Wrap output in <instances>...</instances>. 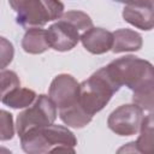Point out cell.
<instances>
[{
    "instance_id": "1",
    "label": "cell",
    "mask_w": 154,
    "mask_h": 154,
    "mask_svg": "<svg viewBox=\"0 0 154 154\" xmlns=\"http://www.w3.org/2000/svg\"><path fill=\"white\" fill-rule=\"evenodd\" d=\"M111 82L120 89L125 85L132 90V101L143 111H153L154 70L152 63L135 55H125L103 66Z\"/></svg>"
},
{
    "instance_id": "2",
    "label": "cell",
    "mask_w": 154,
    "mask_h": 154,
    "mask_svg": "<svg viewBox=\"0 0 154 154\" xmlns=\"http://www.w3.org/2000/svg\"><path fill=\"white\" fill-rule=\"evenodd\" d=\"M22 149L28 154H45L49 152L75 153L77 138L66 126L49 124L24 132L20 137Z\"/></svg>"
},
{
    "instance_id": "3",
    "label": "cell",
    "mask_w": 154,
    "mask_h": 154,
    "mask_svg": "<svg viewBox=\"0 0 154 154\" xmlns=\"http://www.w3.org/2000/svg\"><path fill=\"white\" fill-rule=\"evenodd\" d=\"M119 89L107 77L103 67L95 71L88 79L79 83L78 105L89 116L100 112Z\"/></svg>"
},
{
    "instance_id": "4",
    "label": "cell",
    "mask_w": 154,
    "mask_h": 154,
    "mask_svg": "<svg viewBox=\"0 0 154 154\" xmlns=\"http://www.w3.org/2000/svg\"><path fill=\"white\" fill-rule=\"evenodd\" d=\"M64 13L60 0H29L18 12L16 22L24 29L42 28L48 22L59 19Z\"/></svg>"
},
{
    "instance_id": "5",
    "label": "cell",
    "mask_w": 154,
    "mask_h": 154,
    "mask_svg": "<svg viewBox=\"0 0 154 154\" xmlns=\"http://www.w3.org/2000/svg\"><path fill=\"white\" fill-rule=\"evenodd\" d=\"M57 119V107L49 96L41 94L37 95L35 101L25 107L17 116L16 120V129L17 134L20 137L24 132L35 129V128H43L49 124H53Z\"/></svg>"
},
{
    "instance_id": "6",
    "label": "cell",
    "mask_w": 154,
    "mask_h": 154,
    "mask_svg": "<svg viewBox=\"0 0 154 154\" xmlns=\"http://www.w3.org/2000/svg\"><path fill=\"white\" fill-rule=\"evenodd\" d=\"M143 118L144 112L137 105H122L111 112L107 118V125L116 135L132 136L138 132Z\"/></svg>"
},
{
    "instance_id": "7",
    "label": "cell",
    "mask_w": 154,
    "mask_h": 154,
    "mask_svg": "<svg viewBox=\"0 0 154 154\" xmlns=\"http://www.w3.org/2000/svg\"><path fill=\"white\" fill-rule=\"evenodd\" d=\"M79 83L77 79L67 73L55 76L49 85L48 96L58 109L71 107L78 102Z\"/></svg>"
},
{
    "instance_id": "8",
    "label": "cell",
    "mask_w": 154,
    "mask_h": 154,
    "mask_svg": "<svg viewBox=\"0 0 154 154\" xmlns=\"http://www.w3.org/2000/svg\"><path fill=\"white\" fill-rule=\"evenodd\" d=\"M47 40L49 47L58 52H67L77 46L81 37L79 29L70 20L60 17L47 30Z\"/></svg>"
},
{
    "instance_id": "9",
    "label": "cell",
    "mask_w": 154,
    "mask_h": 154,
    "mask_svg": "<svg viewBox=\"0 0 154 154\" xmlns=\"http://www.w3.org/2000/svg\"><path fill=\"white\" fill-rule=\"evenodd\" d=\"M79 41L91 54H105L111 51L113 45V34L103 28L91 26L81 34Z\"/></svg>"
},
{
    "instance_id": "10",
    "label": "cell",
    "mask_w": 154,
    "mask_h": 154,
    "mask_svg": "<svg viewBox=\"0 0 154 154\" xmlns=\"http://www.w3.org/2000/svg\"><path fill=\"white\" fill-rule=\"evenodd\" d=\"M122 16L125 22L137 29L149 31L154 25L153 5H125Z\"/></svg>"
},
{
    "instance_id": "11",
    "label": "cell",
    "mask_w": 154,
    "mask_h": 154,
    "mask_svg": "<svg viewBox=\"0 0 154 154\" xmlns=\"http://www.w3.org/2000/svg\"><path fill=\"white\" fill-rule=\"evenodd\" d=\"M113 34V45L111 51L113 53L136 52L142 48V36L131 29H118Z\"/></svg>"
},
{
    "instance_id": "12",
    "label": "cell",
    "mask_w": 154,
    "mask_h": 154,
    "mask_svg": "<svg viewBox=\"0 0 154 154\" xmlns=\"http://www.w3.org/2000/svg\"><path fill=\"white\" fill-rule=\"evenodd\" d=\"M22 48L29 54H41L49 49L46 30L42 28H30L22 38Z\"/></svg>"
},
{
    "instance_id": "13",
    "label": "cell",
    "mask_w": 154,
    "mask_h": 154,
    "mask_svg": "<svg viewBox=\"0 0 154 154\" xmlns=\"http://www.w3.org/2000/svg\"><path fill=\"white\" fill-rule=\"evenodd\" d=\"M36 93L29 88H20L17 87L10 93H7L2 99L1 102L11 108H25L30 106L35 99H36Z\"/></svg>"
},
{
    "instance_id": "14",
    "label": "cell",
    "mask_w": 154,
    "mask_h": 154,
    "mask_svg": "<svg viewBox=\"0 0 154 154\" xmlns=\"http://www.w3.org/2000/svg\"><path fill=\"white\" fill-rule=\"evenodd\" d=\"M59 118L61 119V122L65 125H67L70 128H75V129L84 128L93 119L91 116H89L88 113H85L82 109V107L78 105V102L71 107L59 109Z\"/></svg>"
},
{
    "instance_id": "15",
    "label": "cell",
    "mask_w": 154,
    "mask_h": 154,
    "mask_svg": "<svg viewBox=\"0 0 154 154\" xmlns=\"http://www.w3.org/2000/svg\"><path fill=\"white\" fill-rule=\"evenodd\" d=\"M140 136L136 142H134L135 150L140 153H150L153 150V134H154V123H153V113L149 112L148 116H144L141 126H140Z\"/></svg>"
},
{
    "instance_id": "16",
    "label": "cell",
    "mask_w": 154,
    "mask_h": 154,
    "mask_svg": "<svg viewBox=\"0 0 154 154\" xmlns=\"http://www.w3.org/2000/svg\"><path fill=\"white\" fill-rule=\"evenodd\" d=\"M17 87H20V81L14 71L11 70L0 71V101L7 93H10Z\"/></svg>"
},
{
    "instance_id": "17",
    "label": "cell",
    "mask_w": 154,
    "mask_h": 154,
    "mask_svg": "<svg viewBox=\"0 0 154 154\" xmlns=\"http://www.w3.org/2000/svg\"><path fill=\"white\" fill-rule=\"evenodd\" d=\"M61 17L70 20L72 24H75L79 29L81 32H83L93 26V20L89 17V14H87L85 12H82V11H67V12L63 13Z\"/></svg>"
},
{
    "instance_id": "18",
    "label": "cell",
    "mask_w": 154,
    "mask_h": 154,
    "mask_svg": "<svg viewBox=\"0 0 154 154\" xmlns=\"http://www.w3.org/2000/svg\"><path fill=\"white\" fill-rule=\"evenodd\" d=\"M14 136L13 117L10 112L0 109V141L12 140Z\"/></svg>"
},
{
    "instance_id": "19",
    "label": "cell",
    "mask_w": 154,
    "mask_h": 154,
    "mask_svg": "<svg viewBox=\"0 0 154 154\" xmlns=\"http://www.w3.org/2000/svg\"><path fill=\"white\" fill-rule=\"evenodd\" d=\"M14 57L13 45L5 37L0 36V70L7 67Z\"/></svg>"
},
{
    "instance_id": "20",
    "label": "cell",
    "mask_w": 154,
    "mask_h": 154,
    "mask_svg": "<svg viewBox=\"0 0 154 154\" xmlns=\"http://www.w3.org/2000/svg\"><path fill=\"white\" fill-rule=\"evenodd\" d=\"M125 5H153L154 0H114Z\"/></svg>"
},
{
    "instance_id": "21",
    "label": "cell",
    "mask_w": 154,
    "mask_h": 154,
    "mask_svg": "<svg viewBox=\"0 0 154 154\" xmlns=\"http://www.w3.org/2000/svg\"><path fill=\"white\" fill-rule=\"evenodd\" d=\"M29 0H8L10 6L12 7V10H14L16 12H18Z\"/></svg>"
}]
</instances>
